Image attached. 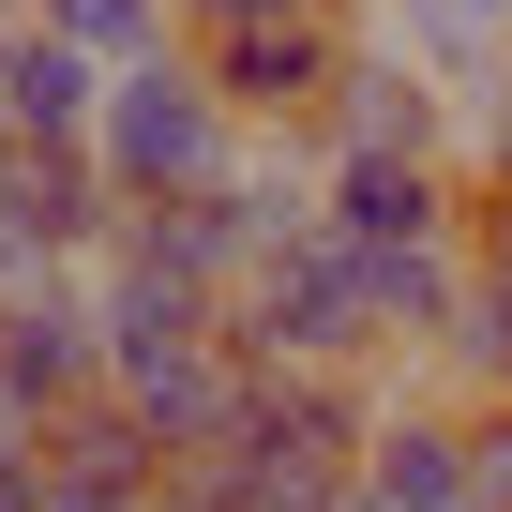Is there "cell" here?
I'll use <instances>...</instances> for the list:
<instances>
[{"mask_svg": "<svg viewBox=\"0 0 512 512\" xmlns=\"http://www.w3.org/2000/svg\"><path fill=\"white\" fill-rule=\"evenodd\" d=\"M467 272H512V181H467Z\"/></svg>", "mask_w": 512, "mask_h": 512, "instance_id": "9a60e30c", "label": "cell"}, {"mask_svg": "<svg viewBox=\"0 0 512 512\" xmlns=\"http://www.w3.org/2000/svg\"><path fill=\"white\" fill-rule=\"evenodd\" d=\"M467 16H482V31H497V46H512V0H467Z\"/></svg>", "mask_w": 512, "mask_h": 512, "instance_id": "ac0fdd59", "label": "cell"}, {"mask_svg": "<svg viewBox=\"0 0 512 512\" xmlns=\"http://www.w3.org/2000/svg\"><path fill=\"white\" fill-rule=\"evenodd\" d=\"M136 512H226V497H211V482L181 467V482H166V497H136Z\"/></svg>", "mask_w": 512, "mask_h": 512, "instance_id": "e0dca14e", "label": "cell"}, {"mask_svg": "<svg viewBox=\"0 0 512 512\" xmlns=\"http://www.w3.org/2000/svg\"><path fill=\"white\" fill-rule=\"evenodd\" d=\"M256 151H272V136H241V121H226V91L196 76V46H166V61H121V76H106L91 166H106V196H121V211L226 196V181H256Z\"/></svg>", "mask_w": 512, "mask_h": 512, "instance_id": "6da1fadb", "label": "cell"}, {"mask_svg": "<svg viewBox=\"0 0 512 512\" xmlns=\"http://www.w3.org/2000/svg\"><path fill=\"white\" fill-rule=\"evenodd\" d=\"M0 106H16L31 151H91V121H106V61H76V46L31 16V31H0Z\"/></svg>", "mask_w": 512, "mask_h": 512, "instance_id": "ba28073f", "label": "cell"}, {"mask_svg": "<svg viewBox=\"0 0 512 512\" xmlns=\"http://www.w3.org/2000/svg\"><path fill=\"white\" fill-rule=\"evenodd\" d=\"M347 151H407V166H467V106L422 76V61H392V46H362L347 61V91H332V121H317V166H347Z\"/></svg>", "mask_w": 512, "mask_h": 512, "instance_id": "8992f818", "label": "cell"}, {"mask_svg": "<svg viewBox=\"0 0 512 512\" xmlns=\"http://www.w3.org/2000/svg\"><path fill=\"white\" fill-rule=\"evenodd\" d=\"M31 452H46V482H76V497H121V512H136V497H166V482H181V467H166V437H151V422H136V407H121V392H91V407H76V422H46V437H31Z\"/></svg>", "mask_w": 512, "mask_h": 512, "instance_id": "9c48e42d", "label": "cell"}, {"mask_svg": "<svg viewBox=\"0 0 512 512\" xmlns=\"http://www.w3.org/2000/svg\"><path fill=\"white\" fill-rule=\"evenodd\" d=\"M317 226L332 241H467V166L347 151V166H317Z\"/></svg>", "mask_w": 512, "mask_h": 512, "instance_id": "52a82bcc", "label": "cell"}, {"mask_svg": "<svg viewBox=\"0 0 512 512\" xmlns=\"http://www.w3.org/2000/svg\"><path fill=\"white\" fill-rule=\"evenodd\" d=\"M467 482L482 512H512V407H467Z\"/></svg>", "mask_w": 512, "mask_h": 512, "instance_id": "5bb4252c", "label": "cell"}, {"mask_svg": "<svg viewBox=\"0 0 512 512\" xmlns=\"http://www.w3.org/2000/svg\"><path fill=\"white\" fill-rule=\"evenodd\" d=\"M31 16H46V31L76 46V61H106V76H121V61H166V46H181V16H166V0H31Z\"/></svg>", "mask_w": 512, "mask_h": 512, "instance_id": "7c38bea8", "label": "cell"}, {"mask_svg": "<svg viewBox=\"0 0 512 512\" xmlns=\"http://www.w3.org/2000/svg\"><path fill=\"white\" fill-rule=\"evenodd\" d=\"M377 407H392V377H256L241 437H226L196 482H211L226 512H347V467H362Z\"/></svg>", "mask_w": 512, "mask_h": 512, "instance_id": "7a4b0ae2", "label": "cell"}, {"mask_svg": "<svg viewBox=\"0 0 512 512\" xmlns=\"http://www.w3.org/2000/svg\"><path fill=\"white\" fill-rule=\"evenodd\" d=\"M16 151H31V136H16V106H0V166H16Z\"/></svg>", "mask_w": 512, "mask_h": 512, "instance_id": "d6986e66", "label": "cell"}, {"mask_svg": "<svg viewBox=\"0 0 512 512\" xmlns=\"http://www.w3.org/2000/svg\"><path fill=\"white\" fill-rule=\"evenodd\" d=\"M181 46H241V31H287V16H332V0H166Z\"/></svg>", "mask_w": 512, "mask_h": 512, "instance_id": "4fadbf2b", "label": "cell"}, {"mask_svg": "<svg viewBox=\"0 0 512 512\" xmlns=\"http://www.w3.org/2000/svg\"><path fill=\"white\" fill-rule=\"evenodd\" d=\"M226 347H241L256 377H407V362L377 347V317H362V272H347L332 226H302V241L256 256V287L226 302Z\"/></svg>", "mask_w": 512, "mask_h": 512, "instance_id": "3957f363", "label": "cell"}, {"mask_svg": "<svg viewBox=\"0 0 512 512\" xmlns=\"http://www.w3.org/2000/svg\"><path fill=\"white\" fill-rule=\"evenodd\" d=\"M347 512H482V482H467V407L422 377H392V407H377V437H362V467H347Z\"/></svg>", "mask_w": 512, "mask_h": 512, "instance_id": "277c9868", "label": "cell"}, {"mask_svg": "<svg viewBox=\"0 0 512 512\" xmlns=\"http://www.w3.org/2000/svg\"><path fill=\"white\" fill-rule=\"evenodd\" d=\"M91 392H106V317H91V287L0 302V437H46V422H76Z\"/></svg>", "mask_w": 512, "mask_h": 512, "instance_id": "5b68a950", "label": "cell"}, {"mask_svg": "<svg viewBox=\"0 0 512 512\" xmlns=\"http://www.w3.org/2000/svg\"><path fill=\"white\" fill-rule=\"evenodd\" d=\"M452 407H512V272H467V317H452V347L422 362Z\"/></svg>", "mask_w": 512, "mask_h": 512, "instance_id": "8fae6325", "label": "cell"}, {"mask_svg": "<svg viewBox=\"0 0 512 512\" xmlns=\"http://www.w3.org/2000/svg\"><path fill=\"white\" fill-rule=\"evenodd\" d=\"M0 226L61 241L76 272H91V256L121 241V196H106V166H91V151H16V166H0Z\"/></svg>", "mask_w": 512, "mask_h": 512, "instance_id": "30bf717a", "label": "cell"}, {"mask_svg": "<svg viewBox=\"0 0 512 512\" xmlns=\"http://www.w3.org/2000/svg\"><path fill=\"white\" fill-rule=\"evenodd\" d=\"M0 512H46V452L31 437H0Z\"/></svg>", "mask_w": 512, "mask_h": 512, "instance_id": "2e32d148", "label": "cell"}]
</instances>
